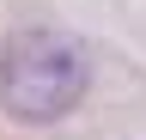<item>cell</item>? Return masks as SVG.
<instances>
[{"mask_svg":"<svg viewBox=\"0 0 146 140\" xmlns=\"http://www.w3.org/2000/svg\"><path fill=\"white\" fill-rule=\"evenodd\" d=\"M91 67L61 31H18L0 49V110L12 122H61L79 110Z\"/></svg>","mask_w":146,"mask_h":140,"instance_id":"1","label":"cell"}]
</instances>
